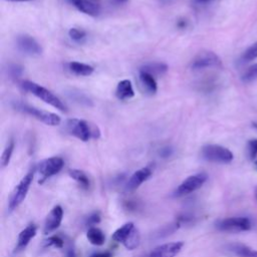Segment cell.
<instances>
[{
  "instance_id": "15",
  "label": "cell",
  "mask_w": 257,
  "mask_h": 257,
  "mask_svg": "<svg viewBox=\"0 0 257 257\" xmlns=\"http://www.w3.org/2000/svg\"><path fill=\"white\" fill-rule=\"evenodd\" d=\"M36 232H37V228L34 224H29L27 227H25L18 235L14 252L17 253V252L23 250L28 245L30 240L35 237Z\"/></svg>"
},
{
  "instance_id": "37",
  "label": "cell",
  "mask_w": 257,
  "mask_h": 257,
  "mask_svg": "<svg viewBox=\"0 0 257 257\" xmlns=\"http://www.w3.org/2000/svg\"><path fill=\"white\" fill-rule=\"evenodd\" d=\"M197 2H199V3H206V2H209V1H211V0H196Z\"/></svg>"
},
{
  "instance_id": "26",
  "label": "cell",
  "mask_w": 257,
  "mask_h": 257,
  "mask_svg": "<svg viewBox=\"0 0 257 257\" xmlns=\"http://www.w3.org/2000/svg\"><path fill=\"white\" fill-rule=\"evenodd\" d=\"M257 58V42L250 45L242 54L241 60L243 62H249Z\"/></svg>"
},
{
  "instance_id": "16",
  "label": "cell",
  "mask_w": 257,
  "mask_h": 257,
  "mask_svg": "<svg viewBox=\"0 0 257 257\" xmlns=\"http://www.w3.org/2000/svg\"><path fill=\"white\" fill-rule=\"evenodd\" d=\"M77 10L89 16H97L100 12L99 5L91 0H68Z\"/></svg>"
},
{
  "instance_id": "38",
  "label": "cell",
  "mask_w": 257,
  "mask_h": 257,
  "mask_svg": "<svg viewBox=\"0 0 257 257\" xmlns=\"http://www.w3.org/2000/svg\"><path fill=\"white\" fill-rule=\"evenodd\" d=\"M9 1H16V2H24V1H31V0H9Z\"/></svg>"
},
{
  "instance_id": "6",
  "label": "cell",
  "mask_w": 257,
  "mask_h": 257,
  "mask_svg": "<svg viewBox=\"0 0 257 257\" xmlns=\"http://www.w3.org/2000/svg\"><path fill=\"white\" fill-rule=\"evenodd\" d=\"M64 162L60 157H51L41 161L37 166V172L39 174V184H42L48 178L56 175L63 168Z\"/></svg>"
},
{
  "instance_id": "28",
  "label": "cell",
  "mask_w": 257,
  "mask_h": 257,
  "mask_svg": "<svg viewBox=\"0 0 257 257\" xmlns=\"http://www.w3.org/2000/svg\"><path fill=\"white\" fill-rule=\"evenodd\" d=\"M242 80L244 82H251L257 79V63L248 67L245 72L242 74Z\"/></svg>"
},
{
  "instance_id": "36",
  "label": "cell",
  "mask_w": 257,
  "mask_h": 257,
  "mask_svg": "<svg viewBox=\"0 0 257 257\" xmlns=\"http://www.w3.org/2000/svg\"><path fill=\"white\" fill-rule=\"evenodd\" d=\"M127 0H113L114 3L116 4H122V3H125Z\"/></svg>"
},
{
  "instance_id": "41",
  "label": "cell",
  "mask_w": 257,
  "mask_h": 257,
  "mask_svg": "<svg viewBox=\"0 0 257 257\" xmlns=\"http://www.w3.org/2000/svg\"><path fill=\"white\" fill-rule=\"evenodd\" d=\"M163 1H171V0H163Z\"/></svg>"
},
{
  "instance_id": "30",
  "label": "cell",
  "mask_w": 257,
  "mask_h": 257,
  "mask_svg": "<svg viewBox=\"0 0 257 257\" xmlns=\"http://www.w3.org/2000/svg\"><path fill=\"white\" fill-rule=\"evenodd\" d=\"M100 222V215L98 212H94L92 214H90L86 220H85V225L89 226V227H93V225H96Z\"/></svg>"
},
{
  "instance_id": "10",
  "label": "cell",
  "mask_w": 257,
  "mask_h": 257,
  "mask_svg": "<svg viewBox=\"0 0 257 257\" xmlns=\"http://www.w3.org/2000/svg\"><path fill=\"white\" fill-rule=\"evenodd\" d=\"M184 242H170L154 248L147 257H176L182 250Z\"/></svg>"
},
{
  "instance_id": "19",
  "label": "cell",
  "mask_w": 257,
  "mask_h": 257,
  "mask_svg": "<svg viewBox=\"0 0 257 257\" xmlns=\"http://www.w3.org/2000/svg\"><path fill=\"white\" fill-rule=\"evenodd\" d=\"M168 70V65L163 62H150L146 63L140 68V71H144L147 73L152 74L153 76L162 75L166 73Z\"/></svg>"
},
{
  "instance_id": "34",
  "label": "cell",
  "mask_w": 257,
  "mask_h": 257,
  "mask_svg": "<svg viewBox=\"0 0 257 257\" xmlns=\"http://www.w3.org/2000/svg\"><path fill=\"white\" fill-rule=\"evenodd\" d=\"M89 257H112V254L108 251H104V252H97L94 253L92 255H90Z\"/></svg>"
},
{
  "instance_id": "8",
  "label": "cell",
  "mask_w": 257,
  "mask_h": 257,
  "mask_svg": "<svg viewBox=\"0 0 257 257\" xmlns=\"http://www.w3.org/2000/svg\"><path fill=\"white\" fill-rule=\"evenodd\" d=\"M207 179H208V176L205 173H199V174L188 177L178 186V188L174 192V196L182 197L195 192L196 190L200 189L204 185Z\"/></svg>"
},
{
  "instance_id": "20",
  "label": "cell",
  "mask_w": 257,
  "mask_h": 257,
  "mask_svg": "<svg viewBox=\"0 0 257 257\" xmlns=\"http://www.w3.org/2000/svg\"><path fill=\"white\" fill-rule=\"evenodd\" d=\"M140 82L149 93L154 94L157 92V81L155 79V76H153L152 74L140 71Z\"/></svg>"
},
{
  "instance_id": "22",
  "label": "cell",
  "mask_w": 257,
  "mask_h": 257,
  "mask_svg": "<svg viewBox=\"0 0 257 257\" xmlns=\"http://www.w3.org/2000/svg\"><path fill=\"white\" fill-rule=\"evenodd\" d=\"M68 68L71 72H73L76 75H81V76H86V75H90L93 72V67L85 64V63H81V62H77V61H72L68 64Z\"/></svg>"
},
{
  "instance_id": "3",
  "label": "cell",
  "mask_w": 257,
  "mask_h": 257,
  "mask_svg": "<svg viewBox=\"0 0 257 257\" xmlns=\"http://www.w3.org/2000/svg\"><path fill=\"white\" fill-rule=\"evenodd\" d=\"M14 108L23 112V113H26V114H29L35 118H37L38 120L44 122L45 124L47 125H58L61 121L59 115H57L56 113H53V112H49V111H44V110H40L34 106H31L27 103H23V102H15L13 104Z\"/></svg>"
},
{
  "instance_id": "27",
  "label": "cell",
  "mask_w": 257,
  "mask_h": 257,
  "mask_svg": "<svg viewBox=\"0 0 257 257\" xmlns=\"http://www.w3.org/2000/svg\"><path fill=\"white\" fill-rule=\"evenodd\" d=\"M43 246L45 248H47V247H55V248L61 249L64 246V240L60 236L54 235V236H51V237L47 238L46 240H44Z\"/></svg>"
},
{
  "instance_id": "32",
  "label": "cell",
  "mask_w": 257,
  "mask_h": 257,
  "mask_svg": "<svg viewBox=\"0 0 257 257\" xmlns=\"http://www.w3.org/2000/svg\"><path fill=\"white\" fill-rule=\"evenodd\" d=\"M173 154V149L171 147H165L163 149H161L160 151V156L162 158H168Z\"/></svg>"
},
{
  "instance_id": "7",
  "label": "cell",
  "mask_w": 257,
  "mask_h": 257,
  "mask_svg": "<svg viewBox=\"0 0 257 257\" xmlns=\"http://www.w3.org/2000/svg\"><path fill=\"white\" fill-rule=\"evenodd\" d=\"M215 227L222 232H242L251 229V221L246 217H230L219 220Z\"/></svg>"
},
{
  "instance_id": "43",
  "label": "cell",
  "mask_w": 257,
  "mask_h": 257,
  "mask_svg": "<svg viewBox=\"0 0 257 257\" xmlns=\"http://www.w3.org/2000/svg\"><path fill=\"white\" fill-rule=\"evenodd\" d=\"M256 197H257V193H256Z\"/></svg>"
},
{
  "instance_id": "21",
  "label": "cell",
  "mask_w": 257,
  "mask_h": 257,
  "mask_svg": "<svg viewBox=\"0 0 257 257\" xmlns=\"http://www.w3.org/2000/svg\"><path fill=\"white\" fill-rule=\"evenodd\" d=\"M88 241L95 246H101L105 241L104 233L97 227H89L86 233Z\"/></svg>"
},
{
  "instance_id": "9",
  "label": "cell",
  "mask_w": 257,
  "mask_h": 257,
  "mask_svg": "<svg viewBox=\"0 0 257 257\" xmlns=\"http://www.w3.org/2000/svg\"><path fill=\"white\" fill-rule=\"evenodd\" d=\"M220 65V57L212 51L200 52L191 62V68L194 70H200L208 67H216Z\"/></svg>"
},
{
  "instance_id": "5",
  "label": "cell",
  "mask_w": 257,
  "mask_h": 257,
  "mask_svg": "<svg viewBox=\"0 0 257 257\" xmlns=\"http://www.w3.org/2000/svg\"><path fill=\"white\" fill-rule=\"evenodd\" d=\"M202 157L209 162L228 164L233 161V153L222 146L219 145H206L202 148Z\"/></svg>"
},
{
  "instance_id": "33",
  "label": "cell",
  "mask_w": 257,
  "mask_h": 257,
  "mask_svg": "<svg viewBox=\"0 0 257 257\" xmlns=\"http://www.w3.org/2000/svg\"><path fill=\"white\" fill-rule=\"evenodd\" d=\"M64 257H76L74 247L71 244H69L67 246V249L65 250V256Z\"/></svg>"
},
{
  "instance_id": "14",
  "label": "cell",
  "mask_w": 257,
  "mask_h": 257,
  "mask_svg": "<svg viewBox=\"0 0 257 257\" xmlns=\"http://www.w3.org/2000/svg\"><path fill=\"white\" fill-rule=\"evenodd\" d=\"M225 252L236 257H257V250L241 243H230L224 246Z\"/></svg>"
},
{
  "instance_id": "1",
  "label": "cell",
  "mask_w": 257,
  "mask_h": 257,
  "mask_svg": "<svg viewBox=\"0 0 257 257\" xmlns=\"http://www.w3.org/2000/svg\"><path fill=\"white\" fill-rule=\"evenodd\" d=\"M21 86L23 89L26 91H29L30 93L34 94L44 102L50 104L51 106L57 108L60 111H66V105L55 95L53 94L50 90L47 88L41 86L40 84L30 81V80H23L21 81Z\"/></svg>"
},
{
  "instance_id": "2",
  "label": "cell",
  "mask_w": 257,
  "mask_h": 257,
  "mask_svg": "<svg viewBox=\"0 0 257 257\" xmlns=\"http://www.w3.org/2000/svg\"><path fill=\"white\" fill-rule=\"evenodd\" d=\"M67 132L82 142H87L91 138H98L99 131L95 125H91L84 119L69 118L66 121Z\"/></svg>"
},
{
  "instance_id": "12",
  "label": "cell",
  "mask_w": 257,
  "mask_h": 257,
  "mask_svg": "<svg viewBox=\"0 0 257 257\" xmlns=\"http://www.w3.org/2000/svg\"><path fill=\"white\" fill-rule=\"evenodd\" d=\"M63 217V210L61 206L57 205L52 208V210L48 213L46 216L44 226H43V233L44 234H49L53 231H55L61 224Z\"/></svg>"
},
{
  "instance_id": "40",
  "label": "cell",
  "mask_w": 257,
  "mask_h": 257,
  "mask_svg": "<svg viewBox=\"0 0 257 257\" xmlns=\"http://www.w3.org/2000/svg\"><path fill=\"white\" fill-rule=\"evenodd\" d=\"M91 1H94V2H96V1H98V0H91Z\"/></svg>"
},
{
  "instance_id": "24",
  "label": "cell",
  "mask_w": 257,
  "mask_h": 257,
  "mask_svg": "<svg viewBox=\"0 0 257 257\" xmlns=\"http://www.w3.org/2000/svg\"><path fill=\"white\" fill-rule=\"evenodd\" d=\"M14 147H15V142L13 139H11L7 146L5 147L3 153H2V156H1V166L2 168H5L9 162H10V159H11V156L13 154V151H14Z\"/></svg>"
},
{
  "instance_id": "25",
  "label": "cell",
  "mask_w": 257,
  "mask_h": 257,
  "mask_svg": "<svg viewBox=\"0 0 257 257\" xmlns=\"http://www.w3.org/2000/svg\"><path fill=\"white\" fill-rule=\"evenodd\" d=\"M140 241H141V236L139 231L135 228L134 231L131 233V235L128 236V238L125 240V242L123 243V246L127 249V250H134L136 249L139 245H140Z\"/></svg>"
},
{
  "instance_id": "13",
  "label": "cell",
  "mask_w": 257,
  "mask_h": 257,
  "mask_svg": "<svg viewBox=\"0 0 257 257\" xmlns=\"http://www.w3.org/2000/svg\"><path fill=\"white\" fill-rule=\"evenodd\" d=\"M152 169L150 167L142 168L136 171L126 183V190L127 191H135L138 189L144 182H146L152 176Z\"/></svg>"
},
{
  "instance_id": "42",
  "label": "cell",
  "mask_w": 257,
  "mask_h": 257,
  "mask_svg": "<svg viewBox=\"0 0 257 257\" xmlns=\"http://www.w3.org/2000/svg\"><path fill=\"white\" fill-rule=\"evenodd\" d=\"M256 168H257V161H256Z\"/></svg>"
},
{
  "instance_id": "35",
  "label": "cell",
  "mask_w": 257,
  "mask_h": 257,
  "mask_svg": "<svg viewBox=\"0 0 257 257\" xmlns=\"http://www.w3.org/2000/svg\"><path fill=\"white\" fill-rule=\"evenodd\" d=\"M177 25H178V27H180V28H184V27L186 26V22H185L184 20H181V21L178 22Z\"/></svg>"
},
{
  "instance_id": "31",
  "label": "cell",
  "mask_w": 257,
  "mask_h": 257,
  "mask_svg": "<svg viewBox=\"0 0 257 257\" xmlns=\"http://www.w3.org/2000/svg\"><path fill=\"white\" fill-rule=\"evenodd\" d=\"M248 152L251 159H255L257 156V140H251L248 142Z\"/></svg>"
},
{
  "instance_id": "17",
  "label": "cell",
  "mask_w": 257,
  "mask_h": 257,
  "mask_svg": "<svg viewBox=\"0 0 257 257\" xmlns=\"http://www.w3.org/2000/svg\"><path fill=\"white\" fill-rule=\"evenodd\" d=\"M115 95L120 100L132 98L135 95V91H134L133 84H132L131 80H128V79L120 80L116 85Z\"/></svg>"
},
{
  "instance_id": "4",
  "label": "cell",
  "mask_w": 257,
  "mask_h": 257,
  "mask_svg": "<svg viewBox=\"0 0 257 257\" xmlns=\"http://www.w3.org/2000/svg\"><path fill=\"white\" fill-rule=\"evenodd\" d=\"M34 172H35V169H31L22 179L21 181L18 183V185L15 187L11 197H10V200H9V203H8V208L10 211H13L15 210L23 201L24 199L26 198L27 196V193L29 191V188H30V185L33 181V177H34Z\"/></svg>"
},
{
  "instance_id": "11",
  "label": "cell",
  "mask_w": 257,
  "mask_h": 257,
  "mask_svg": "<svg viewBox=\"0 0 257 257\" xmlns=\"http://www.w3.org/2000/svg\"><path fill=\"white\" fill-rule=\"evenodd\" d=\"M17 47L18 49L28 55H32V56H36L41 54L42 52V48L40 46V44L31 36L29 35H19L17 37Z\"/></svg>"
},
{
  "instance_id": "23",
  "label": "cell",
  "mask_w": 257,
  "mask_h": 257,
  "mask_svg": "<svg viewBox=\"0 0 257 257\" xmlns=\"http://www.w3.org/2000/svg\"><path fill=\"white\" fill-rule=\"evenodd\" d=\"M68 174L69 176L75 180L79 186L83 189V190H87L89 188V185H90V182H89V179L88 177L85 175L84 172L80 171V170H77V169H71L68 171Z\"/></svg>"
},
{
  "instance_id": "18",
  "label": "cell",
  "mask_w": 257,
  "mask_h": 257,
  "mask_svg": "<svg viewBox=\"0 0 257 257\" xmlns=\"http://www.w3.org/2000/svg\"><path fill=\"white\" fill-rule=\"evenodd\" d=\"M134 229H135V225L133 222L125 223L124 225H122L120 228H118L113 232L111 238L113 241L123 244L125 240L128 238V236L131 235V233L134 231Z\"/></svg>"
},
{
  "instance_id": "29",
  "label": "cell",
  "mask_w": 257,
  "mask_h": 257,
  "mask_svg": "<svg viewBox=\"0 0 257 257\" xmlns=\"http://www.w3.org/2000/svg\"><path fill=\"white\" fill-rule=\"evenodd\" d=\"M68 35L70 36V38L74 41H80L82 40L85 36L86 33L85 31L81 30V29H77V28H70L68 31Z\"/></svg>"
},
{
  "instance_id": "39",
  "label": "cell",
  "mask_w": 257,
  "mask_h": 257,
  "mask_svg": "<svg viewBox=\"0 0 257 257\" xmlns=\"http://www.w3.org/2000/svg\"><path fill=\"white\" fill-rule=\"evenodd\" d=\"M253 126L257 130V122H254V123H253Z\"/></svg>"
}]
</instances>
